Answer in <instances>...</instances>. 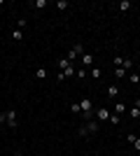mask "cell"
I'll return each mask as SVG.
<instances>
[{"instance_id": "1", "label": "cell", "mask_w": 140, "mask_h": 156, "mask_svg": "<svg viewBox=\"0 0 140 156\" xmlns=\"http://www.w3.org/2000/svg\"><path fill=\"white\" fill-rule=\"evenodd\" d=\"M80 107H82V114H84V119H93V105L89 98H84V100H80Z\"/></svg>"}, {"instance_id": "2", "label": "cell", "mask_w": 140, "mask_h": 156, "mask_svg": "<svg viewBox=\"0 0 140 156\" xmlns=\"http://www.w3.org/2000/svg\"><path fill=\"white\" fill-rule=\"evenodd\" d=\"M82 54H84V44H80V42H77V44H75L73 49L68 51V56H66V58L70 61V63H73V61H77V58H80Z\"/></svg>"}, {"instance_id": "3", "label": "cell", "mask_w": 140, "mask_h": 156, "mask_svg": "<svg viewBox=\"0 0 140 156\" xmlns=\"http://www.w3.org/2000/svg\"><path fill=\"white\" fill-rule=\"evenodd\" d=\"M87 133H98V121H96V119H91L87 126L80 128V135H87Z\"/></svg>"}, {"instance_id": "4", "label": "cell", "mask_w": 140, "mask_h": 156, "mask_svg": "<svg viewBox=\"0 0 140 156\" xmlns=\"http://www.w3.org/2000/svg\"><path fill=\"white\" fill-rule=\"evenodd\" d=\"M5 114H7V126H9V128H16V126H19V121H16V112L7 110Z\"/></svg>"}, {"instance_id": "5", "label": "cell", "mask_w": 140, "mask_h": 156, "mask_svg": "<svg viewBox=\"0 0 140 156\" xmlns=\"http://www.w3.org/2000/svg\"><path fill=\"white\" fill-rule=\"evenodd\" d=\"M107 119H110L107 107H98V110H96V121H107Z\"/></svg>"}, {"instance_id": "6", "label": "cell", "mask_w": 140, "mask_h": 156, "mask_svg": "<svg viewBox=\"0 0 140 156\" xmlns=\"http://www.w3.org/2000/svg\"><path fill=\"white\" fill-rule=\"evenodd\" d=\"M117 96H119V86L110 84V86H107V98H117Z\"/></svg>"}, {"instance_id": "7", "label": "cell", "mask_w": 140, "mask_h": 156, "mask_svg": "<svg viewBox=\"0 0 140 156\" xmlns=\"http://www.w3.org/2000/svg\"><path fill=\"white\" fill-rule=\"evenodd\" d=\"M61 72H63V77H75V75H77V70H75V68H73V63L68 65L66 70H61Z\"/></svg>"}, {"instance_id": "8", "label": "cell", "mask_w": 140, "mask_h": 156, "mask_svg": "<svg viewBox=\"0 0 140 156\" xmlns=\"http://www.w3.org/2000/svg\"><path fill=\"white\" fill-rule=\"evenodd\" d=\"M12 40H14V42H21V40H23V30L14 28V30H12Z\"/></svg>"}, {"instance_id": "9", "label": "cell", "mask_w": 140, "mask_h": 156, "mask_svg": "<svg viewBox=\"0 0 140 156\" xmlns=\"http://www.w3.org/2000/svg\"><path fill=\"white\" fill-rule=\"evenodd\" d=\"M80 61H82V63H84V65L89 68V65L93 63V56H91V54H82V56H80Z\"/></svg>"}, {"instance_id": "10", "label": "cell", "mask_w": 140, "mask_h": 156, "mask_svg": "<svg viewBox=\"0 0 140 156\" xmlns=\"http://www.w3.org/2000/svg\"><path fill=\"white\" fill-rule=\"evenodd\" d=\"M124 112H126V105H124V103H117V105H114V114H124Z\"/></svg>"}, {"instance_id": "11", "label": "cell", "mask_w": 140, "mask_h": 156, "mask_svg": "<svg viewBox=\"0 0 140 156\" xmlns=\"http://www.w3.org/2000/svg\"><path fill=\"white\" fill-rule=\"evenodd\" d=\"M35 77H38V79H45L47 77V68H38V70H35Z\"/></svg>"}, {"instance_id": "12", "label": "cell", "mask_w": 140, "mask_h": 156, "mask_svg": "<svg viewBox=\"0 0 140 156\" xmlns=\"http://www.w3.org/2000/svg\"><path fill=\"white\" fill-rule=\"evenodd\" d=\"M70 112H73V114H82V107H80V103H70Z\"/></svg>"}, {"instance_id": "13", "label": "cell", "mask_w": 140, "mask_h": 156, "mask_svg": "<svg viewBox=\"0 0 140 156\" xmlns=\"http://www.w3.org/2000/svg\"><path fill=\"white\" fill-rule=\"evenodd\" d=\"M119 9H121V12H128V9H131V2H128V0H121V2H119Z\"/></svg>"}, {"instance_id": "14", "label": "cell", "mask_w": 140, "mask_h": 156, "mask_svg": "<svg viewBox=\"0 0 140 156\" xmlns=\"http://www.w3.org/2000/svg\"><path fill=\"white\" fill-rule=\"evenodd\" d=\"M114 77H117V79H124V77H126V70H124V68H117V70H114Z\"/></svg>"}, {"instance_id": "15", "label": "cell", "mask_w": 140, "mask_h": 156, "mask_svg": "<svg viewBox=\"0 0 140 156\" xmlns=\"http://www.w3.org/2000/svg\"><path fill=\"white\" fill-rule=\"evenodd\" d=\"M107 121L117 126V124H119V121H121V117H119V114H110V119H107Z\"/></svg>"}, {"instance_id": "16", "label": "cell", "mask_w": 140, "mask_h": 156, "mask_svg": "<svg viewBox=\"0 0 140 156\" xmlns=\"http://www.w3.org/2000/svg\"><path fill=\"white\" fill-rule=\"evenodd\" d=\"M56 9H61V12L68 9V0H59V2H56Z\"/></svg>"}, {"instance_id": "17", "label": "cell", "mask_w": 140, "mask_h": 156, "mask_svg": "<svg viewBox=\"0 0 140 156\" xmlns=\"http://www.w3.org/2000/svg\"><path fill=\"white\" fill-rule=\"evenodd\" d=\"M121 68H124V70H131V68H133V61H131V58H124Z\"/></svg>"}, {"instance_id": "18", "label": "cell", "mask_w": 140, "mask_h": 156, "mask_svg": "<svg viewBox=\"0 0 140 156\" xmlns=\"http://www.w3.org/2000/svg\"><path fill=\"white\" fill-rule=\"evenodd\" d=\"M59 65H61V70H66L68 65H70V61H68L66 56H63V58H59Z\"/></svg>"}, {"instance_id": "19", "label": "cell", "mask_w": 140, "mask_h": 156, "mask_svg": "<svg viewBox=\"0 0 140 156\" xmlns=\"http://www.w3.org/2000/svg\"><path fill=\"white\" fill-rule=\"evenodd\" d=\"M128 82H133V84H138V82H140V77L135 75V72H131V75H128Z\"/></svg>"}, {"instance_id": "20", "label": "cell", "mask_w": 140, "mask_h": 156, "mask_svg": "<svg viewBox=\"0 0 140 156\" xmlns=\"http://www.w3.org/2000/svg\"><path fill=\"white\" fill-rule=\"evenodd\" d=\"M16 28H19V30H23V28H26V19H19V21H16Z\"/></svg>"}, {"instance_id": "21", "label": "cell", "mask_w": 140, "mask_h": 156, "mask_svg": "<svg viewBox=\"0 0 140 156\" xmlns=\"http://www.w3.org/2000/svg\"><path fill=\"white\" fill-rule=\"evenodd\" d=\"M91 77L93 79H100V70H98V68H93V70H91Z\"/></svg>"}, {"instance_id": "22", "label": "cell", "mask_w": 140, "mask_h": 156, "mask_svg": "<svg viewBox=\"0 0 140 156\" xmlns=\"http://www.w3.org/2000/svg\"><path fill=\"white\" fill-rule=\"evenodd\" d=\"M121 63H124V58H121V56H114V65H117V68H121Z\"/></svg>"}, {"instance_id": "23", "label": "cell", "mask_w": 140, "mask_h": 156, "mask_svg": "<svg viewBox=\"0 0 140 156\" xmlns=\"http://www.w3.org/2000/svg\"><path fill=\"white\" fill-rule=\"evenodd\" d=\"M131 117H133V119L140 117V110H138V107H133V110H131Z\"/></svg>"}, {"instance_id": "24", "label": "cell", "mask_w": 140, "mask_h": 156, "mask_svg": "<svg viewBox=\"0 0 140 156\" xmlns=\"http://www.w3.org/2000/svg\"><path fill=\"white\" fill-rule=\"evenodd\" d=\"M35 7H47V0H35Z\"/></svg>"}, {"instance_id": "25", "label": "cell", "mask_w": 140, "mask_h": 156, "mask_svg": "<svg viewBox=\"0 0 140 156\" xmlns=\"http://www.w3.org/2000/svg\"><path fill=\"white\" fill-rule=\"evenodd\" d=\"M0 124H7V114L5 112H0Z\"/></svg>"}, {"instance_id": "26", "label": "cell", "mask_w": 140, "mask_h": 156, "mask_svg": "<svg viewBox=\"0 0 140 156\" xmlns=\"http://www.w3.org/2000/svg\"><path fill=\"white\" fill-rule=\"evenodd\" d=\"M133 147H135V149H140V137H135V142H133Z\"/></svg>"}, {"instance_id": "27", "label": "cell", "mask_w": 140, "mask_h": 156, "mask_svg": "<svg viewBox=\"0 0 140 156\" xmlns=\"http://www.w3.org/2000/svg\"><path fill=\"white\" fill-rule=\"evenodd\" d=\"M138 89H140V82H138Z\"/></svg>"}]
</instances>
